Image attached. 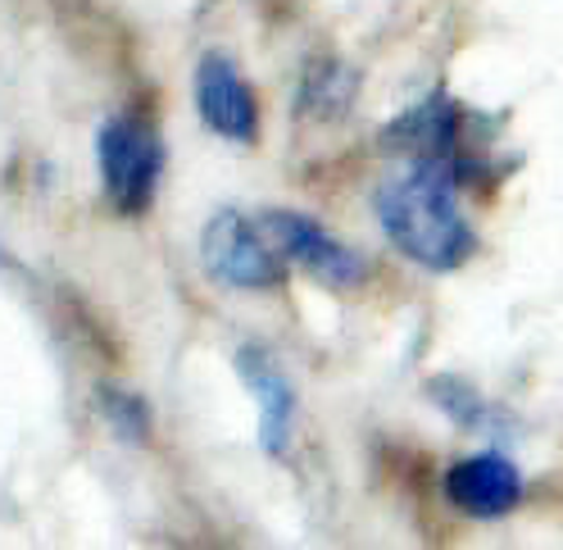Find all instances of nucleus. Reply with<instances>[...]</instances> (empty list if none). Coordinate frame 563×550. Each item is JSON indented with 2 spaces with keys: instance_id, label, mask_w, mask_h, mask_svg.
Masks as SVG:
<instances>
[{
  "instance_id": "6e6552de",
  "label": "nucleus",
  "mask_w": 563,
  "mask_h": 550,
  "mask_svg": "<svg viewBox=\"0 0 563 550\" xmlns=\"http://www.w3.org/2000/svg\"><path fill=\"white\" fill-rule=\"evenodd\" d=\"M236 373L241 383L251 387L255 405H260V446L264 455H287L291 446V424H296V387L291 377L277 369V360L260 346H241L236 351Z\"/></svg>"
},
{
  "instance_id": "9d476101",
  "label": "nucleus",
  "mask_w": 563,
  "mask_h": 550,
  "mask_svg": "<svg viewBox=\"0 0 563 550\" xmlns=\"http://www.w3.org/2000/svg\"><path fill=\"white\" fill-rule=\"evenodd\" d=\"M96 405L104 424H110V432L119 441H146L151 437V405L141 400L136 392H123V387H96Z\"/></svg>"
},
{
  "instance_id": "7ed1b4c3",
  "label": "nucleus",
  "mask_w": 563,
  "mask_h": 550,
  "mask_svg": "<svg viewBox=\"0 0 563 550\" xmlns=\"http://www.w3.org/2000/svg\"><path fill=\"white\" fill-rule=\"evenodd\" d=\"M96 164H100V187L110 210L123 219L146 215L164 174V142L155 123L136 110L104 119L96 136Z\"/></svg>"
},
{
  "instance_id": "39448f33",
  "label": "nucleus",
  "mask_w": 563,
  "mask_h": 550,
  "mask_svg": "<svg viewBox=\"0 0 563 550\" xmlns=\"http://www.w3.org/2000/svg\"><path fill=\"white\" fill-rule=\"evenodd\" d=\"M255 219H260L264 237L273 242V251L287 264H296L300 273H309L313 283L350 292V287H360L368 278V260L360 251H350L345 242H336V237L323 223H313L309 215H300V210H264Z\"/></svg>"
},
{
  "instance_id": "423d86ee",
  "label": "nucleus",
  "mask_w": 563,
  "mask_h": 550,
  "mask_svg": "<svg viewBox=\"0 0 563 550\" xmlns=\"http://www.w3.org/2000/svg\"><path fill=\"white\" fill-rule=\"evenodd\" d=\"M441 492L468 519H505L522 501V473L509 455L482 451L468 460H454L441 477Z\"/></svg>"
},
{
  "instance_id": "f257e3e1",
  "label": "nucleus",
  "mask_w": 563,
  "mask_h": 550,
  "mask_svg": "<svg viewBox=\"0 0 563 550\" xmlns=\"http://www.w3.org/2000/svg\"><path fill=\"white\" fill-rule=\"evenodd\" d=\"M373 210L386 242L428 273H454L477 255V232L460 210V187L437 168L405 164L377 187Z\"/></svg>"
},
{
  "instance_id": "0eeeda50",
  "label": "nucleus",
  "mask_w": 563,
  "mask_h": 550,
  "mask_svg": "<svg viewBox=\"0 0 563 550\" xmlns=\"http://www.w3.org/2000/svg\"><path fill=\"white\" fill-rule=\"evenodd\" d=\"M196 110L205 128L228 136V142L251 146L260 136V100L228 55H205L196 64Z\"/></svg>"
},
{
  "instance_id": "f03ea898",
  "label": "nucleus",
  "mask_w": 563,
  "mask_h": 550,
  "mask_svg": "<svg viewBox=\"0 0 563 550\" xmlns=\"http://www.w3.org/2000/svg\"><path fill=\"white\" fill-rule=\"evenodd\" d=\"M391 160L437 168L460 191L482 187L486 178H505L509 160H496V136L486 132V119L464 110L445 87L428 91L405 114L382 128L377 142Z\"/></svg>"
},
{
  "instance_id": "20e7f679",
  "label": "nucleus",
  "mask_w": 563,
  "mask_h": 550,
  "mask_svg": "<svg viewBox=\"0 0 563 550\" xmlns=\"http://www.w3.org/2000/svg\"><path fill=\"white\" fill-rule=\"evenodd\" d=\"M200 264L214 283L236 292H273L287 283V260L273 251L260 219H245L241 210H219L200 232Z\"/></svg>"
},
{
  "instance_id": "1a4fd4ad",
  "label": "nucleus",
  "mask_w": 563,
  "mask_h": 550,
  "mask_svg": "<svg viewBox=\"0 0 563 550\" xmlns=\"http://www.w3.org/2000/svg\"><path fill=\"white\" fill-rule=\"evenodd\" d=\"M355 96V74L341 59H313L300 78V110L309 119H341Z\"/></svg>"
}]
</instances>
